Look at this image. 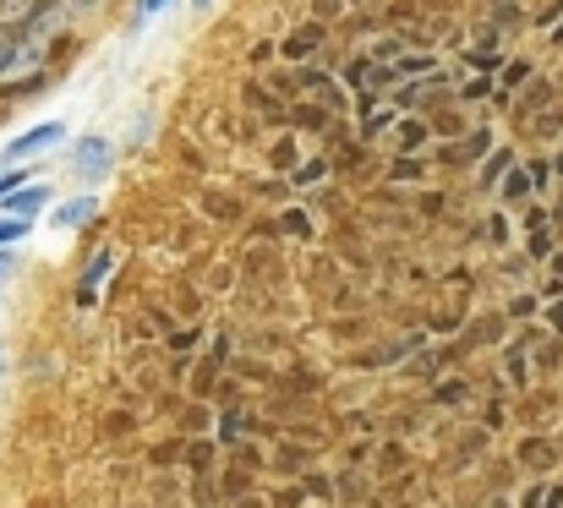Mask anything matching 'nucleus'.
I'll use <instances>...</instances> for the list:
<instances>
[{
  "label": "nucleus",
  "mask_w": 563,
  "mask_h": 508,
  "mask_svg": "<svg viewBox=\"0 0 563 508\" xmlns=\"http://www.w3.org/2000/svg\"><path fill=\"white\" fill-rule=\"evenodd\" d=\"M38 202H49V191H44V186H16V191H5V202H0V208H5L11 219H27V224H33Z\"/></svg>",
  "instance_id": "nucleus-1"
},
{
  "label": "nucleus",
  "mask_w": 563,
  "mask_h": 508,
  "mask_svg": "<svg viewBox=\"0 0 563 508\" xmlns=\"http://www.w3.org/2000/svg\"><path fill=\"white\" fill-rule=\"evenodd\" d=\"M49 143H60V126H33V132H22L0 159H27V154H38V148H49Z\"/></svg>",
  "instance_id": "nucleus-2"
},
{
  "label": "nucleus",
  "mask_w": 563,
  "mask_h": 508,
  "mask_svg": "<svg viewBox=\"0 0 563 508\" xmlns=\"http://www.w3.org/2000/svg\"><path fill=\"white\" fill-rule=\"evenodd\" d=\"M71 165L82 169V175H104V169H110V143H104V137H82Z\"/></svg>",
  "instance_id": "nucleus-3"
},
{
  "label": "nucleus",
  "mask_w": 563,
  "mask_h": 508,
  "mask_svg": "<svg viewBox=\"0 0 563 508\" xmlns=\"http://www.w3.org/2000/svg\"><path fill=\"white\" fill-rule=\"evenodd\" d=\"M88 219H93V197H77V202H66V208L55 213L60 230H77V224H88Z\"/></svg>",
  "instance_id": "nucleus-4"
},
{
  "label": "nucleus",
  "mask_w": 563,
  "mask_h": 508,
  "mask_svg": "<svg viewBox=\"0 0 563 508\" xmlns=\"http://www.w3.org/2000/svg\"><path fill=\"white\" fill-rule=\"evenodd\" d=\"M49 0H0V22H33V11H44Z\"/></svg>",
  "instance_id": "nucleus-5"
},
{
  "label": "nucleus",
  "mask_w": 563,
  "mask_h": 508,
  "mask_svg": "<svg viewBox=\"0 0 563 508\" xmlns=\"http://www.w3.org/2000/svg\"><path fill=\"white\" fill-rule=\"evenodd\" d=\"M22 235H27V219H0V246H11Z\"/></svg>",
  "instance_id": "nucleus-6"
},
{
  "label": "nucleus",
  "mask_w": 563,
  "mask_h": 508,
  "mask_svg": "<svg viewBox=\"0 0 563 508\" xmlns=\"http://www.w3.org/2000/svg\"><path fill=\"white\" fill-rule=\"evenodd\" d=\"M526 186H531L526 175H509V180H504V191H509V202H520V197H526Z\"/></svg>",
  "instance_id": "nucleus-7"
},
{
  "label": "nucleus",
  "mask_w": 563,
  "mask_h": 508,
  "mask_svg": "<svg viewBox=\"0 0 563 508\" xmlns=\"http://www.w3.org/2000/svg\"><path fill=\"white\" fill-rule=\"evenodd\" d=\"M312 44H318V33H301V38H290V44H285V49H290V55H307V49H312Z\"/></svg>",
  "instance_id": "nucleus-8"
},
{
  "label": "nucleus",
  "mask_w": 563,
  "mask_h": 508,
  "mask_svg": "<svg viewBox=\"0 0 563 508\" xmlns=\"http://www.w3.org/2000/svg\"><path fill=\"white\" fill-rule=\"evenodd\" d=\"M159 5H165V0H143V16H154V11H159Z\"/></svg>",
  "instance_id": "nucleus-9"
},
{
  "label": "nucleus",
  "mask_w": 563,
  "mask_h": 508,
  "mask_svg": "<svg viewBox=\"0 0 563 508\" xmlns=\"http://www.w3.org/2000/svg\"><path fill=\"white\" fill-rule=\"evenodd\" d=\"M5 274H11V257H5V252H0V279H5Z\"/></svg>",
  "instance_id": "nucleus-10"
},
{
  "label": "nucleus",
  "mask_w": 563,
  "mask_h": 508,
  "mask_svg": "<svg viewBox=\"0 0 563 508\" xmlns=\"http://www.w3.org/2000/svg\"><path fill=\"white\" fill-rule=\"evenodd\" d=\"M197 5H208V0H197Z\"/></svg>",
  "instance_id": "nucleus-11"
}]
</instances>
